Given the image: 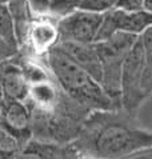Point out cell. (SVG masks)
<instances>
[{
	"instance_id": "7402d4cb",
	"label": "cell",
	"mask_w": 152,
	"mask_h": 159,
	"mask_svg": "<svg viewBox=\"0 0 152 159\" xmlns=\"http://www.w3.org/2000/svg\"><path fill=\"white\" fill-rule=\"evenodd\" d=\"M8 3H10V0H0V4H6L7 6Z\"/></svg>"
},
{
	"instance_id": "6da1fadb",
	"label": "cell",
	"mask_w": 152,
	"mask_h": 159,
	"mask_svg": "<svg viewBox=\"0 0 152 159\" xmlns=\"http://www.w3.org/2000/svg\"><path fill=\"white\" fill-rule=\"evenodd\" d=\"M20 54L28 79L25 103L32 118V138L53 143L74 142L91 111L61 90L44 59Z\"/></svg>"
},
{
	"instance_id": "5b68a950",
	"label": "cell",
	"mask_w": 152,
	"mask_h": 159,
	"mask_svg": "<svg viewBox=\"0 0 152 159\" xmlns=\"http://www.w3.org/2000/svg\"><path fill=\"white\" fill-rule=\"evenodd\" d=\"M143 68H144V56L139 36L124 60L122 79H120V104L122 108L132 114H136L143 102L148 98L141 88Z\"/></svg>"
},
{
	"instance_id": "8992f818",
	"label": "cell",
	"mask_w": 152,
	"mask_h": 159,
	"mask_svg": "<svg viewBox=\"0 0 152 159\" xmlns=\"http://www.w3.org/2000/svg\"><path fill=\"white\" fill-rule=\"evenodd\" d=\"M152 25V14L145 10L126 11L115 7L103 14V21L97 34L96 42L104 40L116 32H126L132 35H140Z\"/></svg>"
},
{
	"instance_id": "277c9868",
	"label": "cell",
	"mask_w": 152,
	"mask_h": 159,
	"mask_svg": "<svg viewBox=\"0 0 152 159\" xmlns=\"http://www.w3.org/2000/svg\"><path fill=\"white\" fill-rule=\"evenodd\" d=\"M137 38H139L137 35L116 32L108 39L95 42V48L101 63L100 84L118 107H122L120 104V79H122L123 64Z\"/></svg>"
},
{
	"instance_id": "3957f363",
	"label": "cell",
	"mask_w": 152,
	"mask_h": 159,
	"mask_svg": "<svg viewBox=\"0 0 152 159\" xmlns=\"http://www.w3.org/2000/svg\"><path fill=\"white\" fill-rule=\"evenodd\" d=\"M44 61L61 90L83 107L89 111L119 108L100 83L56 46L46 55Z\"/></svg>"
},
{
	"instance_id": "8fae6325",
	"label": "cell",
	"mask_w": 152,
	"mask_h": 159,
	"mask_svg": "<svg viewBox=\"0 0 152 159\" xmlns=\"http://www.w3.org/2000/svg\"><path fill=\"white\" fill-rule=\"evenodd\" d=\"M79 157L72 143H53L32 138L15 159H78Z\"/></svg>"
},
{
	"instance_id": "9c48e42d",
	"label": "cell",
	"mask_w": 152,
	"mask_h": 159,
	"mask_svg": "<svg viewBox=\"0 0 152 159\" xmlns=\"http://www.w3.org/2000/svg\"><path fill=\"white\" fill-rule=\"evenodd\" d=\"M28 79L21 63V54L0 66V99L25 100Z\"/></svg>"
},
{
	"instance_id": "ba28073f",
	"label": "cell",
	"mask_w": 152,
	"mask_h": 159,
	"mask_svg": "<svg viewBox=\"0 0 152 159\" xmlns=\"http://www.w3.org/2000/svg\"><path fill=\"white\" fill-rule=\"evenodd\" d=\"M57 43H59L57 20L51 16H34L28 28L25 43L20 50L31 58L44 59Z\"/></svg>"
},
{
	"instance_id": "7a4b0ae2",
	"label": "cell",
	"mask_w": 152,
	"mask_h": 159,
	"mask_svg": "<svg viewBox=\"0 0 152 159\" xmlns=\"http://www.w3.org/2000/svg\"><path fill=\"white\" fill-rule=\"evenodd\" d=\"M80 157L122 159L152 146V131L144 129L136 114L122 107L95 110L86 118L72 142Z\"/></svg>"
},
{
	"instance_id": "44dd1931",
	"label": "cell",
	"mask_w": 152,
	"mask_h": 159,
	"mask_svg": "<svg viewBox=\"0 0 152 159\" xmlns=\"http://www.w3.org/2000/svg\"><path fill=\"white\" fill-rule=\"evenodd\" d=\"M144 10L152 14V0H144Z\"/></svg>"
},
{
	"instance_id": "7c38bea8",
	"label": "cell",
	"mask_w": 152,
	"mask_h": 159,
	"mask_svg": "<svg viewBox=\"0 0 152 159\" xmlns=\"http://www.w3.org/2000/svg\"><path fill=\"white\" fill-rule=\"evenodd\" d=\"M56 47L69 56L76 64L92 75L97 82H101V63L95 48V43H75L59 42Z\"/></svg>"
},
{
	"instance_id": "e0dca14e",
	"label": "cell",
	"mask_w": 152,
	"mask_h": 159,
	"mask_svg": "<svg viewBox=\"0 0 152 159\" xmlns=\"http://www.w3.org/2000/svg\"><path fill=\"white\" fill-rule=\"evenodd\" d=\"M118 3L119 0H80L79 8L95 14H105L118 6Z\"/></svg>"
},
{
	"instance_id": "603a6c76",
	"label": "cell",
	"mask_w": 152,
	"mask_h": 159,
	"mask_svg": "<svg viewBox=\"0 0 152 159\" xmlns=\"http://www.w3.org/2000/svg\"><path fill=\"white\" fill-rule=\"evenodd\" d=\"M78 159H89V158H84V157H79Z\"/></svg>"
},
{
	"instance_id": "d6986e66",
	"label": "cell",
	"mask_w": 152,
	"mask_h": 159,
	"mask_svg": "<svg viewBox=\"0 0 152 159\" xmlns=\"http://www.w3.org/2000/svg\"><path fill=\"white\" fill-rule=\"evenodd\" d=\"M50 0H28L29 10L34 16H48Z\"/></svg>"
},
{
	"instance_id": "5bb4252c",
	"label": "cell",
	"mask_w": 152,
	"mask_h": 159,
	"mask_svg": "<svg viewBox=\"0 0 152 159\" xmlns=\"http://www.w3.org/2000/svg\"><path fill=\"white\" fill-rule=\"evenodd\" d=\"M144 56V68H143L141 88L147 96L152 94V25L140 35Z\"/></svg>"
},
{
	"instance_id": "30bf717a",
	"label": "cell",
	"mask_w": 152,
	"mask_h": 159,
	"mask_svg": "<svg viewBox=\"0 0 152 159\" xmlns=\"http://www.w3.org/2000/svg\"><path fill=\"white\" fill-rule=\"evenodd\" d=\"M0 122L17 135L32 139V118L25 100L0 99Z\"/></svg>"
},
{
	"instance_id": "52a82bcc",
	"label": "cell",
	"mask_w": 152,
	"mask_h": 159,
	"mask_svg": "<svg viewBox=\"0 0 152 159\" xmlns=\"http://www.w3.org/2000/svg\"><path fill=\"white\" fill-rule=\"evenodd\" d=\"M101 21L103 14H95L78 8L69 15L57 20L59 42L95 43Z\"/></svg>"
},
{
	"instance_id": "ac0fdd59",
	"label": "cell",
	"mask_w": 152,
	"mask_h": 159,
	"mask_svg": "<svg viewBox=\"0 0 152 159\" xmlns=\"http://www.w3.org/2000/svg\"><path fill=\"white\" fill-rule=\"evenodd\" d=\"M19 54H20L19 44L10 42L8 39L0 36V66L8 60L16 58Z\"/></svg>"
},
{
	"instance_id": "ffe728a7",
	"label": "cell",
	"mask_w": 152,
	"mask_h": 159,
	"mask_svg": "<svg viewBox=\"0 0 152 159\" xmlns=\"http://www.w3.org/2000/svg\"><path fill=\"white\" fill-rule=\"evenodd\" d=\"M122 159H152V146L147 148H143L140 151H136L128 157H124Z\"/></svg>"
},
{
	"instance_id": "2e32d148",
	"label": "cell",
	"mask_w": 152,
	"mask_h": 159,
	"mask_svg": "<svg viewBox=\"0 0 152 159\" xmlns=\"http://www.w3.org/2000/svg\"><path fill=\"white\" fill-rule=\"evenodd\" d=\"M0 36L8 39L10 42L17 43L13 19H12L11 12H10V8H8V6H6V4H0Z\"/></svg>"
},
{
	"instance_id": "4fadbf2b",
	"label": "cell",
	"mask_w": 152,
	"mask_h": 159,
	"mask_svg": "<svg viewBox=\"0 0 152 159\" xmlns=\"http://www.w3.org/2000/svg\"><path fill=\"white\" fill-rule=\"evenodd\" d=\"M29 140L17 135L0 122V159H15L19 151Z\"/></svg>"
},
{
	"instance_id": "9a60e30c",
	"label": "cell",
	"mask_w": 152,
	"mask_h": 159,
	"mask_svg": "<svg viewBox=\"0 0 152 159\" xmlns=\"http://www.w3.org/2000/svg\"><path fill=\"white\" fill-rule=\"evenodd\" d=\"M80 0H50L48 16L59 20L79 8Z\"/></svg>"
}]
</instances>
